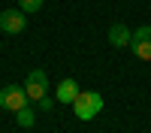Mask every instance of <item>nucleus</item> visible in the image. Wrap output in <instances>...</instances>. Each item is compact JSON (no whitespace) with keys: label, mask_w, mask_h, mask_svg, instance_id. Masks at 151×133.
Returning a JSON list of instances; mask_svg holds the SVG:
<instances>
[{"label":"nucleus","mask_w":151,"mask_h":133,"mask_svg":"<svg viewBox=\"0 0 151 133\" xmlns=\"http://www.w3.org/2000/svg\"><path fill=\"white\" fill-rule=\"evenodd\" d=\"M100 109H103V94H97V91H79V97L73 100V112L79 121L97 118Z\"/></svg>","instance_id":"obj_1"},{"label":"nucleus","mask_w":151,"mask_h":133,"mask_svg":"<svg viewBox=\"0 0 151 133\" xmlns=\"http://www.w3.org/2000/svg\"><path fill=\"white\" fill-rule=\"evenodd\" d=\"M30 103L27 91L21 88V85H6V88H0V109H6V112H18Z\"/></svg>","instance_id":"obj_2"},{"label":"nucleus","mask_w":151,"mask_h":133,"mask_svg":"<svg viewBox=\"0 0 151 133\" xmlns=\"http://www.w3.org/2000/svg\"><path fill=\"white\" fill-rule=\"evenodd\" d=\"M130 48L139 60H151V24L145 27H136L133 36H130Z\"/></svg>","instance_id":"obj_3"},{"label":"nucleus","mask_w":151,"mask_h":133,"mask_svg":"<svg viewBox=\"0 0 151 133\" xmlns=\"http://www.w3.org/2000/svg\"><path fill=\"white\" fill-rule=\"evenodd\" d=\"M24 27H27V12H21V9H3L0 12V30L3 33H21Z\"/></svg>","instance_id":"obj_4"},{"label":"nucleus","mask_w":151,"mask_h":133,"mask_svg":"<svg viewBox=\"0 0 151 133\" xmlns=\"http://www.w3.org/2000/svg\"><path fill=\"white\" fill-rule=\"evenodd\" d=\"M24 91H27L30 100L45 97V94H48V76H45V70H30L27 82H24Z\"/></svg>","instance_id":"obj_5"},{"label":"nucleus","mask_w":151,"mask_h":133,"mask_svg":"<svg viewBox=\"0 0 151 133\" xmlns=\"http://www.w3.org/2000/svg\"><path fill=\"white\" fill-rule=\"evenodd\" d=\"M76 97H79V85H76V79H60L58 88H55V100L58 103H73Z\"/></svg>","instance_id":"obj_6"},{"label":"nucleus","mask_w":151,"mask_h":133,"mask_svg":"<svg viewBox=\"0 0 151 133\" xmlns=\"http://www.w3.org/2000/svg\"><path fill=\"white\" fill-rule=\"evenodd\" d=\"M130 27H127V24H112V27H109V42L112 45H115V48H127L130 45Z\"/></svg>","instance_id":"obj_7"},{"label":"nucleus","mask_w":151,"mask_h":133,"mask_svg":"<svg viewBox=\"0 0 151 133\" xmlns=\"http://www.w3.org/2000/svg\"><path fill=\"white\" fill-rule=\"evenodd\" d=\"M33 109H30V103L27 106H24V109H18V112H15V121H18V127H33Z\"/></svg>","instance_id":"obj_8"},{"label":"nucleus","mask_w":151,"mask_h":133,"mask_svg":"<svg viewBox=\"0 0 151 133\" xmlns=\"http://www.w3.org/2000/svg\"><path fill=\"white\" fill-rule=\"evenodd\" d=\"M18 9L21 12H40L42 9V0H18Z\"/></svg>","instance_id":"obj_9"},{"label":"nucleus","mask_w":151,"mask_h":133,"mask_svg":"<svg viewBox=\"0 0 151 133\" xmlns=\"http://www.w3.org/2000/svg\"><path fill=\"white\" fill-rule=\"evenodd\" d=\"M36 103H40V109H52V106H55V100H52V97H48V94H45V97H40V100H36Z\"/></svg>","instance_id":"obj_10"}]
</instances>
